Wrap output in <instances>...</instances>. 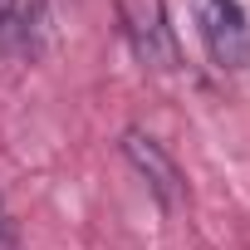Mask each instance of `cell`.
I'll return each instance as SVG.
<instances>
[{"instance_id":"cell-4","label":"cell","mask_w":250,"mask_h":250,"mask_svg":"<svg viewBox=\"0 0 250 250\" xmlns=\"http://www.w3.org/2000/svg\"><path fill=\"white\" fill-rule=\"evenodd\" d=\"M15 216H10V206H5V196H0V250H15Z\"/></svg>"},{"instance_id":"cell-2","label":"cell","mask_w":250,"mask_h":250,"mask_svg":"<svg viewBox=\"0 0 250 250\" xmlns=\"http://www.w3.org/2000/svg\"><path fill=\"white\" fill-rule=\"evenodd\" d=\"M123 157L133 162V172L147 182V191L162 201V206H182L187 201V182H182V167H177V157L152 138V133H143V128H128L123 133Z\"/></svg>"},{"instance_id":"cell-5","label":"cell","mask_w":250,"mask_h":250,"mask_svg":"<svg viewBox=\"0 0 250 250\" xmlns=\"http://www.w3.org/2000/svg\"><path fill=\"white\" fill-rule=\"evenodd\" d=\"M10 15H15V0H0V30L10 25Z\"/></svg>"},{"instance_id":"cell-1","label":"cell","mask_w":250,"mask_h":250,"mask_svg":"<svg viewBox=\"0 0 250 250\" xmlns=\"http://www.w3.org/2000/svg\"><path fill=\"white\" fill-rule=\"evenodd\" d=\"M191 5V20H196V35L211 54L216 69H245L250 64V30H245V15L235 0H187Z\"/></svg>"},{"instance_id":"cell-3","label":"cell","mask_w":250,"mask_h":250,"mask_svg":"<svg viewBox=\"0 0 250 250\" xmlns=\"http://www.w3.org/2000/svg\"><path fill=\"white\" fill-rule=\"evenodd\" d=\"M123 20H128V35L138 44V54L157 69L172 64V44H167V30H162V10H157V0H147V10H138L133 0H123Z\"/></svg>"}]
</instances>
